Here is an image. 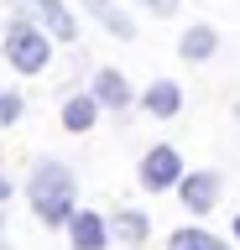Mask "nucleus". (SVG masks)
Returning a JSON list of instances; mask_svg holds the SVG:
<instances>
[{
    "mask_svg": "<svg viewBox=\"0 0 240 250\" xmlns=\"http://www.w3.org/2000/svg\"><path fill=\"white\" fill-rule=\"evenodd\" d=\"M115 229H110V219L94 214V208H79V214L68 219V245L73 250H110Z\"/></svg>",
    "mask_w": 240,
    "mask_h": 250,
    "instance_id": "423d86ee",
    "label": "nucleus"
},
{
    "mask_svg": "<svg viewBox=\"0 0 240 250\" xmlns=\"http://www.w3.org/2000/svg\"><path fill=\"white\" fill-rule=\"evenodd\" d=\"M99 99L94 94H68L63 99V130H73V136H84V130H94L99 125Z\"/></svg>",
    "mask_w": 240,
    "mask_h": 250,
    "instance_id": "6e6552de",
    "label": "nucleus"
},
{
    "mask_svg": "<svg viewBox=\"0 0 240 250\" xmlns=\"http://www.w3.org/2000/svg\"><path fill=\"white\" fill-rule=\"evenodd\" d=\"M0 250H5V245H0Z\"/></svg>",
    "mask_w": 240,
    "mask_h": 250,
    "instance_id": "aec40b11",
    "label": "nucleus"
},
{
    "mask_svg": "<svg viewBox=\"0 0 240 250\" xmlns=\"http://www.w3.org/2000/svg\"><path fill=\"white\" fill-rule=\"evenodd\" d=\"M0 224H5V208H0Z\"/></svg>",
    "mask_w": 240,
    "mask_h": 250,
    "instance_id": "a211bd4d",
    "label": "nucleus"
},
{
    "mask_svg": "<svg viewBox=\"0 0 240 250\" xmlns=\"http://www.w3.org/2000/svg\"><path fill=\"white\" fill-rule=\"evenodd\" d=\"M141 109H146V115H157V120H173V115H183V83H173V78H157V83L141 94Z\"/></svg>",
    "mask_w": 240,
    "mask_h": 250,
    "instance_id": "0eeeda50",
    "label": "nucleus"
},
{
    "mask_svg": "<svg viewBox=\"0 0 240 250\" xmlns=\"http://www.w3.org/2000/svg\"><path fill=\"white\" fill-rule=\"evenodd\" d=\"M26 198H32V214L47 224V229H58V224H68V219L79 214V177H73V167L68 162H37L32 177H26Z\"/></svg>",
    "mask_w": 240,
    "mask_h": 250,
    "instance_id": "f257e3e1",
    "label": "nucleus"
},
{
    "mask_svg": "<svg viewBox=\"0 0 240 250\" xmlns=\"http://www.w3.org/2000/svg\"><path fill=\"white\" fill-rule=\"evenodd\" d=\"M235 120H240V109H235Z\"/></svg>",
    "mask_w": 240,
    "mask_h": 250,
    "instance_id": "6ab92c4d",
    "label": "nucleus"
},
{
    "mask_svg": "<svg viewBox=\"0 0 240 250\" xmlns=\"http://www.w3.org/2000/svg\"><path fill=\"white\" fill-rule=\"evenodd\" d=\"M177 52H183L188 62H209L214 52H219V31H214V26H204V21H193V26L177 37Z\"/></svg>",
    "mask_w": 240,
    "mask_h": 250,
    "instance_id": "9d476101",
    "label": "nucleus"
},
{
    "mask_svg": "<svg viewBox=\"0 0 240 250\" xmlns=\"http://www.w3.org/2000/svg\"><path fill=\"white\" fill-rule=\"evenodd\" d=\"M21 109H26V104H21V94H0V125H16Z\"/></svg>",
    "mask_w": 240,
    "mask_h": 250,
    "instance_id": "4468645a",
    "label": "nucleus"
},
{
    "mask_svg": "<svg viewBox=\"0 0 240 250\" xmlns=\"http://www.w3.org/2000/svg\"><path fill=\"white\" fill-rule=\"evenodd\" d=\"M84 11H89V16L99 21V31H110V37H120V42H131V31H136V26H131V16L120 11L115 0H84Z\"/></svg>",
    "mask_w": 240,
    "mask_h": 250,
    "instance_id": "9b49d317",
    "label": "nucleus"
},
{
    "mask_svg": "<svg viewBox=\"0 0 240 250\" xmlns=\"http://www.w3.org/2000/svg\"><path fill=\"white\" fill-rule=\"evenodd\" d=\"M230 234H235V245H240V208H235V224H230Z\"/></svg>",
    "mask_w": 240,
    "mask_h": 250,
    "instance_id": "dca6fc26",
    "label": "nucleus"
},
{
    "mask_svg": "<svg viewBox=\"0 0 240 250\" xmlns=\"http://www.w3.org/2000/svg\"><path fill=\"white\" fill-rule=\"evenodd\" d=\"M167 250H230V245H224L219 234H209V229L193 224V229H177L173 240H167Z\"/></svg>",
    "mask_w": 240,
    "mask_h": 250,
    "instance_id": "ddd939ff",
    "label": "nucleus"
},
{
    "mask_svg": "<svg viewBox=\"0 0 240 250\" xmlns=\"http://www.w3.org/2000/svg\"><path fill=\"white\" fill-rule=\"evenodd\" d=\"M89 94H94L105 109H126V104H131V83H126L120 68H99L94 83H89Z\"/></svg>",
    "mask_w": 240,
    "mask_h": 250,
    "instance_id": "1a4fd4ad",
    "label": "nucleus"
},
{
    "mask_svg": "<svg viewBox=\"0 0 240 250\" xmlns=\"http://www.w3.org/2000/svg\"><path fill=\"white\" fill-rule=\"evenodd\" d=\"M141 5H146L152 16H173V11H177V0H141Z\"/></svg>",
    "mask_w": 240,
    "mask_h": 250,
    "instance_id": "2eb2a0df",
    "label": "nucleus"
},
{
    "mask_svg": "<svg viewBox=\"0 0 240 250\" xmlns=\"http://www.w3.org/2000/svg\"><path fill=\"white\" fill-rule=\"evenodd\" d=\"M136 177H141L146 193H167V188H177V177H183V156H177V146H152V151L141 156Z\"/></svg>",
    "mask_w": 240,
    "mask_h": 250,
    "instance_id": "39448f33",
    "label": "nucleus"
},
{
    "mask_svg": "<svg viewBox=\"0 0 240 250\" xmlns=\"http://www.w3.org/2000/svg\"><path fill=\"white\" fill-rule=\"evenodd\" d=\"M52 37L47 26H37L32 16H16L11 21V31H5V62L16 68V73H42L52 62Z\"/></svg>",
    "mask_w": 240,
    "mask_h": 250,
    "instance_id": "f03ea898",
    "label": "nucleus"
},
{
    "mask_svg": "<svg viewBox=\"0 0 240 250\" xmlns=\"http://www.w3.org/2000/svg\"><path fill=\"white\" fill-rule=\"evenodd\" d=\"M11 5H16V16H32L37 26H47L63 47L79 42V21H73V11H68L63 0H11Z\"/></svg>",
    "mask_w": 240,
    "mask_h": 250,
    "instance_id": "7ed1b4c3",
    "label": "nucleus"
},
{
    "mask_svg": "<svg viewBox=\"0 0 240 250\" xmlns=\"http://www.w3.org/2000/svg\"><path fill=\"white\" fill-rule=\"evenodd\" d=\"M5 198H11V183H5V177H0V203H5Z\"/></svg>",
    "mask_w": 240,
    "mask_h": 250,
    "instance_id": "f3484780",
    "label": "nucleus"
},
{
    "mask_svg": "<svg viewBox=\"0 0 240 250\" xmlns=\"http://www.w3.org/2000/svg\"><path fill=\"white\" fill-rule=\"evenodd\" d=\"M219 188H224V177L214 167H198V172H183V177H177V198H183V208H188V214H214V203H219Z\"/></svg>",
    "mask_w": 240,
    "mask_h": 250,
    "instance_id": "20e7f679",
    "label": "nucleus"
},
{
    "mask_svg": "<svg viewBox=\"0 0 240 250\" xmlns=\"http://www.w3.org/2000/svg\"><path fill=\"white\" fill-rule=\"evenodd\" d=\"M110 229H115V240H126V245H141L146 234H152V219H146L141 208H115Z\"/></svg>",
    "mask_w": 240,
    "mask_h": 250,
    "instance_id": "f8f14e48",
    "label": "nucleus"
}]
</instances>
